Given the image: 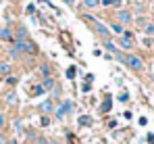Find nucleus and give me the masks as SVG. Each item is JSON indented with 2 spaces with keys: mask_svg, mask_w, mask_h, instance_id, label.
Listing matches in <instances>:
<instances>
[{
  "mask_svg": "<svg viewBox=\"0 0 154 144\" xmlns=\"http://www.w3.org/2000/svg\"><path fill=\"white\" fill-rule=\"evenodd\" d=\"M83 19H85V21H90V23L94 25V31H96L98 36H102L104 40H108L110 31H108V27H106V25H102L98 19H96V17H92V15H83Z\"/></svg>",
  "mask_w": 154,
  "mask_h": 144,
  "instance_id": "f257e3e1",
  "label": "nucleus"
},
{
  "mask_svg": "<svg viewBox=\"0 0 154 144\" xmlns=\"http://www.w3.org/2000/svg\"><path fill=\"white\" fill-rule=\"evenodd\" d=\"M73 109H75V104H73V100H63L60 104H58V109H54V113H56V119H63L65 115H71L73 113Z\"/></svg>",
  "mask_w": 154,
  "mask_h": 144,
  "instance_id": "f03ea898",
  "label": "nucleus"
},
{
  "mask_svg": "<svg viewBox=\"0 0 154 144\" xmlns=\"http://www.w3.org/2000/svg\"><path fill=\"white\" fill-rule=\"evenodd\" d=\"M123 65H127L131 71H142V69H144V63H142V59H140L137 54H125Z\"/></svg>",
  "mask_w": 154,
  "mask_h": 144,
  "instance_id": "7ed1b4c3",
  "label": "nucleus"
},
{
  "mask_svg": "<svg viewBox=\"0 0 154 144\" xmlns=\"http://www.w3.org/2000/svg\"><path fill=\"white\" fill-rule=\"evenodd\" d=\"M119 46L123 48V50H131V48H133V40H131V34H123V36L119 38Z\"/></svg>",
  "mask_w": 154,
  "mask_h": 144,
  "instance_id": "20e7f679",
  "label": "nucleus"
},
{
  "mask_svg": "<svg viewBox=\"0 0 154 144\" xmlns=\"http://www.w3.org/2000/svg\"><path fill=\"white\" fill-rule=\"evenodd\" d=\"M15 40H17V42H25V40H27V29L23 27V25H19V27H17V31H15V38H13V42H15Z\"/></svg>",
  "mask_w": 154,
  "mask_h": 144,
  "instance_id": "39448f33",
  "label": "nucleus"
},
{
  "mask_svg": "<svg viewBox=\"0 0 154 144\" xmlns=\"http://www.w3.org/2000/svg\"><path fill=\"white\" fill-rule=\"evenodd\" d=\"M23 52H27V54H31V56H33V54H38V46L27 38L25 42H23Z\"/></svg>",
  "mask_w": 154,
  "mask_h": 144,
  "instance_id": "423d86ee",
  "label": "nucleus"
},
{
  "mask_svg": "<svg viewBox=\"0 0 154 144\" xmlns=\"http://www.w3.org/2000/svg\"><path fill=\"white\" fill-rule=\"evenodd\" d=\"M117 19H119V23H129L131 21V13L129 11H117Z\"/></svg>",
  "mask_w": 154,
  "mask_h": 144,
  "instance_id": "0eeeda50",
  "label": "nucleus"
},
{
  "mask_svg": "<svg viewBox=\"0 0 154 144\" xmlns=\"http://www.w3.org/2000/svg\"><path fill=\"white\" fill-rule=\"evenodd\" d=\"M40 111H42L44 115H48V113H52V111H54V104H52V100H44V102L40 104Z\"/></svg>",
  "mask_w": 154,
  "mask_h": 144,
  "instance_id": "6e6552de",
  "label": "nucleus"
},
{
  "mask_svg": "<svg viewBox=\"0 0 154 144\" xmlns=\"http://www.w3.org/2000/svg\"><path fill=\"white\" fill-rule=\"evenodd\" d=\"M92 123H94V121H92L90 115H81V117L77 119V125H79V127H90Z\"/></svg>",
  "mask_w": 154,
  "mask_h": 144,
  "instance_id": "1a4fd4ad",
  "label": "nucleus"
},
{
  "mask_svg": "<svg viewBox=\"0 0 154 144\" xmlns=\"http://www.w3.org/2000/svg\"><path fill=\"white\" fill-rule=\"evenodd\" d=\"M0 40H4V42H13V34H11L8 27H2V29H0Z\"/></svg>",
  "mask_w": 154,
  "mask_h": 144,
  "instance_id": "9d476101",
  "label": "nucleus"
},
{
  "mask_svg": "<svg viewBox=\"0 0 154 144\" xmlns=\"http://www.w3.org/2000/svg\"><path fill=\"white\" fill-rule=\"evenodd\" d=\"M102 44H104V48H106L110 54H117V52H119V48L115 46V42H112V40H104Z\"/></svg>",
  "mask_w": 154,
  "mask_h": 144,
  "instance_id": "9b49d317",
  "label": "nucleus"
},
{
  "mask_svg": "<svg viewBox=\"0 0 154 144\" xmlns=\"http://www.w3.org/2000/svg\"><path fill=\"white\" fill-rule=\"evenodd\" d=\"M110 107H112V104H110V96H106V98H104V102L100 104V113H108V111H110Z\"/></svg>",
  "mask_w": 154,
  "mask_h": 144,
  "instance_id": "f8f14e48",
  "label": "nucleus"
},
{
  "mask_svg": "<svg viewBox=\"0 0 154 144\" xmlns=\"http://www.w3.org/2000/svg\"><path fill=\"white\" fill-rule=\"evenodd\" d=\"M52 86H54V79H52V77H44L42 88H44V90H52Z\"/></svg>",
  "mask_w": 154,
  "mask_h": 144,
  "instance_id": "ddd939ff",
  "label": "nucleus"
},
{
  "mask_svg": "<svg viewBox=\"0 0 154 144\" xmlns=\"http://www.w3.org/2000/svg\"><path fill=\"white\" fill-rule=\"evenodd\" d=\"M110 29H112L117 36H123V34H125V31H123V25H121V23H112V25H110Z\"/></svg>",
  "mask_w": 154,
  "mask_h": 144,
  "instance_id": "4468645a",
  "label": "nucleus"
},
{
  "mask_svg": "<svg viewBox=\"0 0 154 144\" xmlns=\"http://www.w3.org/2000/svg\"><path fill=\"white\" fill-rule=\"evenodd\" d=\"M40 94H44L42 84H38V86H33V88H31V96H40Z\"/></svg>",
  "mask_w": 154,
  "mask_h": 144,
  "instance_id": "2eb2a0df",
  "label": "nucleus"
},
{
  "mask_svg": "<svg viewBox=\"0 0 154 144\" xmlns=\"http://www.w3.org/2000/svg\"><path fill=\"white\" fill-rule=\"evenodd\" d=\"M100 4V0H83V6H88V8H96Z\"/></svg>",
  "mask_w": 154,
  "mask_h": 144,
  "instance_id": "dca6fc26",
  "label": "nucleus"
},
{
  "mask_svg": "<svg viewBox=\"0 0 154 144\" xmlns=\"http://www.w3.org/2000/svg\"><path fill=\"white\" fill-rule=\"evenodd\" d=\"M144 34H146V36H154V23H146L144 25Z\"/></svg>",
  "mask_w": 154,
  "mask_h": 144,
  "instance_id": "f3484780",
  "label": "nucleus"
},
{
  "mask_svg": "<svg viewBox=\"0 0 154 144\" xmlns=\"http://www.w3.org/2000/svg\"><path fill=\"white\" fill-rule=\"evenodd\" d=\"M0 73H2V75H8V73H11V65H8V63H0Z\"/></svg>",
  "mask_w": 154,
  "mask_h": 144,
  "instance_id": "a211bd4d",
  "label": "nucleus"
},
{
  "mask_svg": "<svg viewBox=\"0 0 154 144\" xmlns=\"http://www.w3.org/2000/svg\"><path fill=\"white\" fill-rule=\"evenodd\" d=\"M6 102H11V104L17 102V94H15V92H8V94H6Z\"/></svg>",
  "mask_w": 154,
  "mask_h": 144,
  "instance_id": "6ab92c4d",
  "label": "nucleus"
},
{
  "mask_svg": "<svg viewBox=\"0 0 154 144\" xmlns=\"http://www.w3.org/2000/svg\"><path fill=\"white\" fill-rule=\"evenodd\" d=\"M75 73H77V67H69V69H67V77H69V79H73V77H75Z\"/></svg>",
  "mask_w": 154,
  "mask_h": 144,
  "instance_id": "aec40b11",
  "label": "nucleus"
},
{
  "mask_svg": "<svg viewBox=\"0 0 154 144\" xmlns=\"http://www.w3.org/2000/svg\"><path fill=\"white\" fill-rule=\"evenodd\" d=\"M15 132H19V134L23 132V121H21V119H17V121H15Z\"/></svg>",
  "mask_w": 154,
  "mask_h": 144,
  "instance_id": "412c9836",
  "label": "nucleus"
},
{
  "mask_svg": "<svg viewBox=\"0 0 154 144\" xmlns=\"http://www.w3.org/2000/svg\"><path fill=\"white\" fill-rule=\"evenodd\" d=\"M8 54H11V59H13V61H17V59H19V52H17L15 48H11V50H8Z\"/></svg>",
  "mask_w": 154,
  "mask_h": 144,
  "instance_id": "4be33fe9",
  "label": "nucleus"
},
{
  "mask_svg": "<svg viewBox=\"0 0 154 144\" xmlns=\"http://www.w3.org/2000/svg\"><path fill=\"white\" fill-rule=\"evenodd\" d=\"M90 90H92V84H85V82H83V86H81V92L85 94V92H90Z\"/></svg>",
  "mask_w": 154,
  "mask_h": 144,
  "instance_id": "5701e85b",
  "label": "nucleus"
},
{
  "mask_svg": "<svg viewBox=\"0 0 154 144\" xmlns=\"http://www.w3.org/2000/svg\"><path fill=\"white\" fill-rule=\"evenodd\" d=\"M119 100H121V102H127V100H129V94H127V92H123V94L119 96Z\"/></svg>",
  "mask_w": 154,
  "mask_h": 144,
  "instance_id": "b1692460",
  "label": "nucleus"
},
{
  "mask_svg": "<svg viewBox=\"0 0 154 144\" xmlns=\"http://www.w3.org/2000/svg\"><path fill=\"white\" fill-rule=\"evenodd\" d=\"M33 144H48V142H46V140H44V138H42V136H38V138H35V140H33Z\"/></svg>",
  "mask_w": 154,
  "mask_h": 144,
  "instance_id": "393cba45",
  "label": "nucleus"
},
{
  "mask_svg": "<svg viewBox=\"0 0 154 144\" xmlns=\"http://www.w3.org/2000/svg\"><path fill=\"white\" fill-rule=\"evenodd\" d=\"M33 13H35V6L29 4V6H27V15H33Z\"/></svg>",
  "mask_w": 154,
  "mask_h": 144,
  "instance_id": "a878e982",
  "label": "nucleus"
},
{
  "mask_svg": "<svg viewBox=\"0 0 154 144\" xmlns=\"http://www.w3.org/2000/svg\"><path fill=\"white\" fill-rule=\"evenodd\" d=\"M42 125H44V127L50 125V119H48V117H42Z\"/></svg>",
  "mask_w": 154,
  "mask_h": 144,
  "instance_id": "bb28decb",
  "label": "nucleus"
},
{
  "mask_svg": "<svg viewBox=\"0 0 154 144\" xmlns=\"http://www.w3.org/2000/svg\"><path fill=\"white\" fill-rule=\"evenodd\" d=\"M146 140H148L150 144H154V134H148V136H146Z\"/></svg>",
  "mask_w": 154,
  "mask_h": 144,
  "instance_id": "cd10ccee",
  "label": "nucleus"
},
{
  "mask_svg": "<svg viewBox=\"0 0 154 144\" xmlns=\"http://www.w3.org/2000/svg\"><path fill=\"white\" fill-rule=\"evenodd\" d=\"M2 127H4V115L0 113V130H2Z\"/></svg>",
  "mask_w": 154,
  "mask_h": 144,
  "instance_id": "c85d7f7f",
  "label": "nucleus"
},
{
  "mask_svg": "<svg viewBox=\"0 0 154 144\" xmlns=\"http://www.w3.org/2000/svg\"><path fill=\"white\" fill-rule=\"evenodd\" d=\"M0 144H6V138H4V134L0 132Z\"/></svg>",
  "mask_w": 154,
  "mask_h": 144,
  "instance_id": "c756f323",
  "label": "nucleus"
},
{
  "mask_svg": "<svg viewBox=\"0 0 154 144\" xmlns=\"http://www.w3.org/2000/svg\"><path fill=\"white\" fill-rule=\"evenodd\" d=\"M6 144H19L17 140H6Z\"/></svg>",
  "mask_w": 154,
  "mask_h": 144,
  "instance_id": "7c9ffc66",
  "label": "nucleus"
},
{
  "mask_svg": "<svg viewBox=\"0 0 154 144\" xmlns=\"http://www.w3.org/2000/svg\"><path fill=\"white\" fill-rule=\"evenodd\" d=\"M48 144H58V142H56V140H50V142H48Z\"/></svg>",
  "mask_w": 154,
  "mask_h": 144,
  "instance_id": "2f4dec72",
  "label": "nucleus"
}]
</instances>
